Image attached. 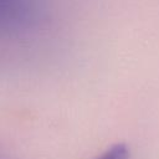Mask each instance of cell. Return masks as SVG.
<instances>
[{
    "instance_id": "obj_1",
    "label": "cell",
    "mask_w": 159,
    "mask_h": 159,
    "mask_svg": "<svg viewBox=\"0 0 159 159\" xmlns=\"http://www.w3.org/2000/svg\"><path fill=\"white\" fill-rule=\"evenodd\" d=\"M96 159H129V152L124 144H116Z\"/></svg>"
}]
</instances>
